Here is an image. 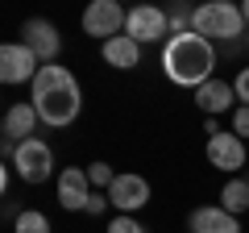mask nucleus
<instances>
[{"instance_id":"nucleus-1","label":"nucleus","mask_w":249,"mask_h":233,"mask_svg":"<svg viewBox=\"0 0 249 233\" xmlns=\"http://www.w3.org/2000/svg\"><path fill=\"white\" fill-rule=\"evenodd\" d=\"M29 104L37 108L42 125L67 129L75 116H79V108H83L79 79H75V75L67 71L62 63H46L42 71H37V79L29 83Z\"/></svg>"},{"instance_id":"nucleus-2","label":"nucleus","mask_w":249,"mask_h":233,"mask_svg":"<svg viewBox=\"0 0 249 233\" xmlns=\"http://www.w3.org/2000/svg\"><path fill=\"white\" fill-rule=\"evenodd\" d=\"M162 71H166L170 83L178 88H204L208 79H216V46L208 38H199L196 29L191 34H178L162 46Z\"/></svg>"},{"instance_id":"nucleus-3","label":"nucleus","mask_w":249,"mask_h":233,"mask_svg":"<svg viewBox=\"0 0 249 233\" xmlns=\"http://www.w3.org/2000/svg\"><path fill=\"white\" fill-rule=\"evenodd\" d=\"M196 34L208 38V42H224L232 46L245 29V17H241V4H229V0H208L196 9Z\"/></svg>"},{"instance_id":"nucleus-4","label":"nucleus","mask_w":249,"mask_h":233,"mask_svg":"<svg viewBox=\"0 0 249 233\" xmlns=\"http://www.w3.org/2000/svg\"><path fill=\"white\" fill-rule=\"evenodd\" d=\"M9 167L17 171L25 183H46L54 175V150H50V142H46V137H29V142H21Z\"/></svg>"},{"instance_id":"nucleus-5","label":"nucleus","mask_w":249,"mask_h":233,"mask_svg":"<svg viewBox=\"0 0 249 233\" xmlns=\"http://www.w3.org/2000/svg\"><path fill=\"white\" fill-rule=\"evenodd\" d=\"M124 34L133 38L137 46H150V42H170V17L166 9H158V4H137V9H129V25H124Z\"/></svg>"},{"instance_id":"nucleus-6","label":"nucleus","mask_w":249,"mask_h":233,"mask_svg":"<svg viewBox=\"0 0 249 233\" xmlns=\"http://www.w3.org/2000/svg\"><path fill=\"white\" fill-rule=\"evenodd\" d=\"M37 71H42V63H37V54L25 42H4L0 46V83H9V88L34 83Z\"/></svg>"},{"instance_id":"nucleus-7","label":"nucleus","mask_w":249,"mask_h":233,"mask_svg":"<svg viewBox=\"0 0 249 233\" xmlns=\"http://www.w3.org/2000/svg\"><path fill=\"white\" fill-rule=\"evenodd\" d=\"M79 25H83V34H88V38H100V42H108V38H116L124 25H129V13H124L116 0H91Z\"/></svg>"},{"instance_id":"nucleus-8","label":"nucleus","mask_w":249,"mask_h":233,"mask_svg":"<svg viewBox=\"0 0 249 233\" xmlns=\"http://www.w3.org/2000/svg\"><path fill=\"white\" fill-rule=\"evenodd\" d=\"M21 42L29 46V50L37 54V63H58V54H62V34L58 25H50L46 17H29L25 25H21Z\"/></svg>"},{"instance_id":"nucleus-9","label":"nucleus","mask_w":249,"mask_h":233,"mask_svg":"<svg viewBox=\"0 0 249 233\" xmlns=\"http://www.w3.org/2000/svg\"><path fill=\"white\" fill-rule=\"evenodd\" d=\"M208 162H212L216 171H224V175H237L249 162V146L241 142L232 129L229 134H216V137H208Z\"/></svg>"},{"instance_id":"nucleus-10","label":"nucleus","mask_w":249,"mask_h":233,"mask_svg":"<svg viewBox=\"0 0 249 233\" xmlns=\"http://www.w3.org/2000/svg\"><path fill=\"white\" fill-rule=\"evenodd\" d=\"M91 179H88V167H67L58 171V204L67 213H88V200H91Z\"/></svg>"},{"instance_id":"nucleus-11","label":"nucleus","mask_w":249,"mask_h":233,"mask_svg":"<svg viewBox=\"0 0 249 233\" xmlns=\"http://www.w3.org/2000/svg\"><path fill=\"white\" fill-rule=\"evenodd\" d=\"M108 200H112L116 213L137 216L145 204H150V183H145L142 175H116V183L108 188Z\"/></svg>"},{"instance_id":"nucleus-12","label":"nucleus","mask_w":249,"mask_h":233,"mask_svg":"<svg viewBox=\"0 0 249 233\" xmlns=\"http://www.w3.org/2000/svg\"><path fill=\"white\" fill-rule=\"evenodd\" d=\"M187 229L191 233H241V216L224 213L220 204H199L187 216Z\"/></svg>"},{"instance_id":"nucleus-13","label":"nucleus","mask_w":249,"mask_h":233,"mask_svg":"<svg viewBox=\"0 0 249 233\" xmlns=\"http://www.w3.org/2000/svg\"><path fill=\"white\" fill-rule=\"evenodd\" d=\"M37 108L29 104V100H17V104L4 108V137H13V142H29V137H37Z\"/></svg>"},{"instance_id":"nucleus-14","label":"nucleus","mask_w":249,"mask_h":233,"mask_svg":"<svg viewBox=\"0 0 249 233\" xmlns=\"http://www.w3.org/2000/svg\"><path fill=\"white\" fill-rule=\"evenodd\" d=\"M196 104L204 108L208 116H220V113H232V108H237V92L224 79H208L204 88H196Z\"/></svg>"},{"instance_id":"nucleus-15","label":"nucleus","mask_w":249,"mask_h":233,"mask_svg":"<svg viewBox=\"0 0 249 233\" xmlns=\"http://www.w3.org/2000/svg\"><path fill=\"white\" fill-rule=\"evenodd\" d=\"M100 54H104V63L116 67V71H133V67H142V46H137L129 34L108 38V42L100 46Z\"/></svg>"},{"instance_id":"nucleus-16","label":"nucleus","mask_w":249,"mask_h":233,"mask_svg":"<svg viewBox=\"0 0 249 233\" xmlns=\"http://www.w3.org/2000/svg\"><path fill=\"white\" fill-rule=\"evenodd\" d=\"M220 208H224V213H232V216L245 213V208H249V179L232 175V179L220 188Z\"/></svg>"},{"instance_id":"nucleus-17","label":"nucleus","mask_w":249,"mask_h":233,"mask_svg":"<svg viewBox=\"0 0 249 233\" xmlns=\"http://www.w3.org/2000/svg\"><path fill=\"white\" fill-rule=\"evenodd\" d=\"M13 233H50V216L37 208H21V216L13 221Z\"/></svg>"},{"instance_id":"nucleus-18","label":"nucleus","mask_w":249,"mask_h":233,"mask_svg":"<svg viewBox=\"0 0 249 233\" xmlns=\"http://www.w3.org/2000/svg\"><path fill=\"white\" fill-rule=\"evenodd\" d=\"M88 179H91V188H96V192H100V188L108 192V188L116 183V171L108 167V162H91V167H88Z\"/></svg>"},{"instance_id":"nucleus-19","label":"nucleus","mask_w":249,"mask_h":233,"mask_svg":"<svg viewBox=\"0 0 249 233\" xmlns=\"http://www.w3.org/2000/svg\"><path fill=\"white\" fill-rule=\"evenodd\" d=\"M104 233H145V225L137 221V216H129V213H116L112 221H108Z\"/></svg>"},{"instance_id":"nucleus-20","label":"nucleus","mask_w":249,"mask_h":233,"mask_svg":"<svg viewBox=\"0 0 249 233\" xmlns=\"http://www.w3.org/2000/svg\"><path fill=\"white\" fill-rule=\"evenodd\" d=\"M232 134H237L241 142H249V104H237V108H232Z\"/></svg>"},{"instance_id":"nucleus-21","label":"nucleus","mask_w":249,"mask_h":233,"mask_svg":"<svg viewBox=\"0 0 249 233\" xmlns=\"http://www.w3.org/2000/svg\"><path fill=\"white\" fill-rule=\"evenodd\" d=\"M232 92H237V104H249V67H241V71H237Z\"/></svg>"},{"instance_id":"nucleus-22","label":"nucleus","mask_w":249,"mask_h":233,"mask_svg":"<svg viewBox=\"0 0 249 233\" xmlns=\"http://www.w3.org/2000/svg\"><path fill=\"white\" fill-rule=\"evenodd\" d=\"M104 208H112V200H108V192H91V200H88V213H91V216H100Z\"/></svg>"},{"instance_id":"nucleus-23","label":"nucleus","mask_w":249,"mask_h":233,"mask_svg":"<svg viewBox=\"0 0 249 233\" xmlns=\"http://www.w3.org/2000/svg\"><path fill=\"white\" fill-rule=\"evenodd\" d=\"M204 134H208V137H216V134H224V129H220V121H216V116H208V121H204Z\"/></svg>"},{"instance_id":"nucleus-24","label":"nucleus","mask_w":249,"mask_h":233,"mask_svg":"<svg viewBox=\"0 0 249 233\" xmlns=\"http://www.w3.org/2000/svg\"><path fill=\"white\" fill-rule=\"evenodd\" d=\"M241 17H245V25H249V0H245V4H241Z\"/></svg>"},{"instance_id":"nucleus-25","label":"nucleus","mask_w":249,"mask_h":233,"mask_svg":"<svg viewBox=\"0 0 249 233\" xmlns=\"http://www.w3.org/2000/svg\"><path fill=\"white\" fill-rule=\"evenodd\" d=\"M245 50H249V34H245Z\"/></svg>"}]
</instances>
